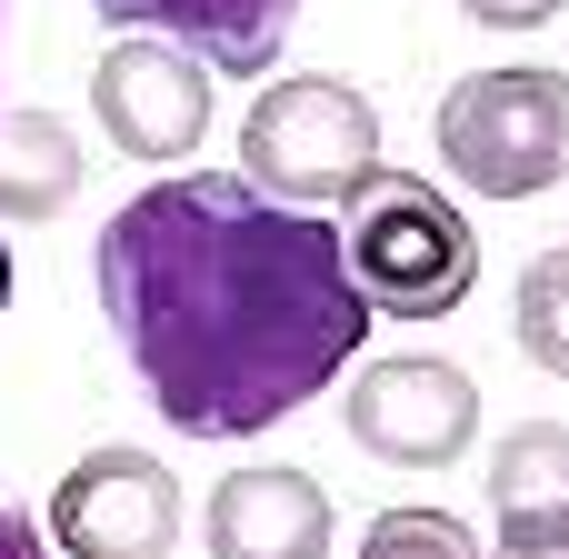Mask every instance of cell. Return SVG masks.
<instances>
[{"label":"cell","mask_w":569,"mask_h":559,"mask_svg":"<svg viewBox=\"0 0 569 559\" xmlns=\"http://www.w3.org/2000/svg\"><path fill=\"white\" fill-rule=\"evenodd\" d=\"M100 310L180 440H260L370 340L340 220L270 200L240 170L130 190L100 230Z\"/></svg>","instance_id":"cell-1"},{"label":"cell","mask_w":569,"mask_h":559,"mask_svg":"<svg viewBox=\"0 0 569 559\" xmlns=\"http://www.w3.org/2000/svg\"><path fill=\"white\" fill-rule=\"evenodd\" d=\"M340 250H350V280L370 290V310H400V320H450L480 280V240L470 220L420 180V170H370L340 210Z\"/></svg>","instance_id":"cell-2"},{"label":"cell","mask_w":569,"mask_h":559,"mask_svg":"<svg viewBox=\"0 0 569 559\" xmlns=\"http://www.w3.org/2000/svg\"><path fill=\"white\" fill-rule=\"evenodd\" d=\"M370 170H380V110H370V90H350L330 70L270 80L240 120V180L290 200V210H310V200L340 210Z\"/></svg>","instance_id":"cell-3"},{"label":"cell","mask_w":569,"mask_h":559,"mask_svg":"<svg viewBox=\"0 0 569 559\" xmlns=\"http://www.w3.org/2000/svg\"><path fill=\"white\" fill-rule=\"evenodd\" d=\"M440 160L480 200H540L569 170V70H470L440 100Z\"/></svg>","instance_id":"cell-4"},{"label":"cell","mask_w":569,"mask_h":559,"mask_svg":"<svg viewBox=\"0 0 569 559\" xmlns=\"http://www.w3.org/2000/svg\"><path fill=\"white\" fill-rule=\"evenodd\" d=\"M40 520H50V540L70 559H170L180 550V480H170L160 450L110 440L80 470H60Z\"/></svg>","instance_id":"cell-5"},{"label":"cell","mask_w":569,"mask_h":559,"mask_svg":"<svg viewBox=\"0 0 569 559\" xmlns=\"http://www.w3.org/2000/svg\"><path fill=\"white\" fill-rule=\"evenodd\" d=\"M350 440L390 470H450L480 440V390L450 360H370L350 380Z\"/></svg>","instance_id":"cell-6"},{"label":"cell","mask_w":569,"mask_h":559,"mask_svg":"<svg viewBox=\"0 0 569 559\" xmlns=\"http://www.w3.org/2000/svg\"><path fill=\"white\" fill-rule=\"evenodd\" d=\"M90 110L110 130V150L130 160H180L210 130V60L180 40H110L90 60Z\"/></svg>","instance_id":"cell-7"},{"label":"cell","mask_w":569,"mask_h":559,"mask_svg":"<svg viewBox=\"0 0 569 559\" xmlns=\"http://www.w3.org/2000/svg\"><path fill=\"white\" fill-rule=\"evenodd\" d=\"M210 559H330V490L310 470H230L210 490V520H200Z\"/></svg>","instance_id":"cell-8"},{"label":"cell","mask_w":569,"mask_h":559,"mask_svg":"<svg viewBox=\"0 0 569 559\" xmlns=\"http://www.w3.org/2000/svg\"><path fill=\"white\" fill-rule=\"evenodd\" d=\"M90 10L120 20V30L180 40V50H200L210 70H230V80H260V70L290 50V20H300V0H90Z\"/></svg>","instance_id":"cell-9"},{"label":"cell","mask_w":569,"mask_h":559,"mask_svg":"<svg viewBox=\"0 0 569 559\" xmlns=\"http://www.w3.org/2000/svg\"><path fill=\"white\" fill-rule=\"evenodd\" d=\"M80 200V140L60 110H10L0 120V220H60Z\"/></svg>","instance_id":"cell-10"},{"label":"cell","mask_w":569,"mask_h":559,"mask_svg":"<svg viewBox=\"0 0 569 559\" xmlns=\"http://www.w3.org/2000/svg\"><path fill=\"white\" fill-rule=\"evenodd\" d=\"M490 510L520 520V510H569V420H520L500 450H490Z\"/></svg>","instance_id":"cell-11"},{"label":"cell","mask_w":569,"mask_h":559,"mask_svg":"<svg viewBox=\"0 0 569 559\" xmlns=\"http://www.w3.org/2000/svg\"><path fill=\"white\" fill-rule=\"evenodd\" d=\"M520 350H530V370H550L569 380V250H540L530 270H520Z\"/></svg>","instance_id":"cell-12"},{"label":"cell","mask_w":569,"mask_h":559,"mask_svg":"<svg viewBox=\"0 0 569 559\" xmlns=\"http://www.w3.org/2000/svg\"><path fill=\"white\" fill-rule=\"evenodd\" d=\"M360 559H490L470 540V520H450V510H380L370 520V540Z\"/></svg>","instance_id":"cell-13"},{"label":"cell","mask_w":569,"mask_h":559,"mask_svg":"<svg viewBox=\"0 0 569 559\" xmlns=\"http://www.w3.org/2000/svg\"><path fill=\"white\" fill-rule=\"evenodd\" d=\"M490 559H569V510H520L490 530Z\"/></svg>","instance_id":"cell-14"},{"label":"cell","mask_w":569,"mask_h":559,"mask_svg":"<svg viewBox=\"0 0 569 559\" xmlns=\"http://www.w3.org/2000/svg\"><path fill=\"white\" fill-rule=\"evenodd\" d=\"M460 10H470L480 30H540V20H550V10H569V0H460Z\"/></svg>","instance_id":"cell-15"},{"label":"cell","mask_w":569,"mask_h":559,"mask_svg":"<svg viewBox=\"0 0 569 559\" xmlns=\"http://www.w3.org/2000/svg\"><path fill=\"white\" fill-rule=\"evenodd\" d=\"M0 559H50V520H30V510H0Z\"/></svg>","instance_id":"cell-16"},{"label":"cell","mask_w":569,"mask_h":559,"mask_svg":"<svg viewBox=\"0 0 569 559\" xmlns=\"http://www.w3.org/2000/svg\"><path fill=\"white\" fill-rule=\"evenodd\" d=\"M0 310H10V230H0Z\"/></svg>","instance_id":"cell-17"}]
</instances>
